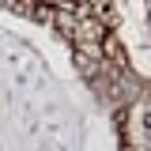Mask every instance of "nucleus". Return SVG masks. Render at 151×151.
Wrapping results in <instances>:
<instances>
[{
	"label": "nucleus",
	"mask_w": 151,
	"mask_h": 151,
	"mask_svg": "<svg viewBox=\"0 0 151 151\" xmlns=\"http://www.w3.org/2000/svg\"><path fill=\"white\" fill-rule=\"evenodd\" d=\"M38 4H53V8H57V4H64V0H38Z\"/></svg>",
	"instance_id": "f257e3e1"
}]
</instances>
